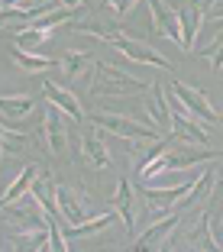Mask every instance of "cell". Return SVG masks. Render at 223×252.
Wrapping results in <instances>:
<instances>
[{"mask_svg": "<svg viewBox=\"0 0 223 252\" xmlns=\"http://www.w3.org/2000/svg\"><path fill=\"white\" fill-rule=\"evenodd\" d=\"M152 81L146 78H133V74L120 71L113 65H104L97 62L94 68V78H91V94H100V97H129V94H142Z\"/></svg>", "mask_w": 223, "mask_h": 252, "instance_id": "1", "label": "cell"}, {"mask_svg": "<svg viewBox=\"0 0 223 252\" xmlns=\"http://www.w3.org/2000/svg\"><path fill=\"white\" fill-rule=\"evenodd\" d=\"M110 45L117 49L120 55H123V59H129V62H139V65H152V68H165V71L171 68V62L165 59V55H159L152 45L139 42V39H129V36H123V32H117V36L110 39Z\"/></svg>", "mask_w": 223, "mask_h": 252, "instance_id": "6", "label": "cell"}, {"mask_svg": "<svg viewBox=\"0 0 223 252\" xmlns=\"http://www.w3.org/2000/svg\"><path fill=\"white\" fill-rule=\"evenodd\" d=\"M30 146V129H16L13 120L0 117V149H10L13 156H23Z\"/></svg>", "mask_w": 223, "mask_h": 252, "instance_id": "17", "label": "cell"}, {"mask_svg": "<svg viewBox=\"0 0 223 252\" xmlns=\"http://www.w3.org/2000/svg\"><path fill=\"white\" fill-rule=\"evenodd\" d=\"M39 139H42L49 156H65L68 152V136L62 126V110L55 104L42 107V120H39Z\"/></svg>", "mask_w": 223, "mask_h": 252, "instance_id": "4", "label": "cell"}, {"mask_svg": "<svg viewBox=\"0 0 223 252\" xmlns=\"http://www.w3.org/2000/svg\"><path fill=\"white\" fill-rule=\"evenodd\" d=\"M171 136L181 142H194V146H207V123L194 120L191 113H185L181 107H171Z\"/></svg>", "mask_w": 223, "mask_h": 252, "instance_id": "9", "label": "cell"}, {"mask_svg": "<svg viewBox=\"0 0 223 252\" xmlns=\"http://www.w3.org/2000/svg\"><path fill=\"white\" fill-rule=\"evenodd\" d=\"M171 100H175V107H181L185 113H191L194 120H201V123L207 126H217L220 123V113L214 110V104L207 100V94L197 88H188V84L175 81L171 84Z\"/></svg>", "mask_w": 223, "mask_h": 252, "instance_id": "3", "label": "cell"}, {"mask_svg": "<svg viewBox=\"0 0 223 252\" xmlns=\"http://www.w3.org/2000/svg\"><path fill=\"white\" fill-rule=\"evenodd\" d=\"M13 62L23 68V71H30V74H36V71H49V68L59 65V59H49V55L26 52V49H16V45H13Z\"/></svg>", "mask_w": 223, "mask_h": 252, "instance_id": "21", "label": "cell"}, {"mask_svg": "<svg viewBox=\"0 0 223 252\" xmlns=\"http://www.w3.org/2000/svg\"><path fill=\"white\" fill-rule=\"evenodd\" d=\"M201 59L207 62L214 71H220V68H223V32H220V36H217L210 45H204V49H201Z\"/></svg>", "mask_w": 223, "mask_h": 252, "instance_id": "22", "label": "cell"}, {"mask_svg": "<svg viewBox=\"0 0 223 252\" xmlns=\"http://www.w3.org/2000/svg\"><path fill=\"white\" fill-rule=\"evenodd\" d=\"M88 120L100 129V133H113L120 139H159V126L156 123H142L136 117H127V113H88Z\"/></svg>", "mask_w": 223, "mask_h": 252, "instance_id": "2", "label": "cell"}, {"mask_svg": "<svg viewBox=\"0 0 223 252\" xmlns=\"http://www.w3.org/2000/svg\"><path fill=\"white\" fill-rule=\"evenodd\" d=\"M42 94H45L49 104H55L65 117H71L74 123H81V120H84V107H81V100H78V94H71V91H68L65 84H59L55 78H45Z\"/></svg>", "mask_w": 223, "mask_h": 252, "instance_id": "10", "label": "cell"}, {"mask_svg": "<svg viewBox=\"0 0 223 252\" xmlns=\"http://www.w3.org/2000/svg\"><path fill=\"white\" fill-rule=\"evenodd\" d=\"M36 175H39V171L32 168V165H26V168H23L20 175L13 178V185H10V191L3 194V197H0V210H7L10 204H13V200L26 197V194H30V188H32V181H36Z\"/></svg>", "mask_w": 223, "mask_h": 252, "instance_id": "18", "label": "cell"}, {"mask_svg": "<svg viewBox=\"0 0 223 252\" xmlns=\"http://www.w3.org/2000/svg\"><path fill=\"white\" fill-rule=\"evenodd\" d=\"M81 158H84L88 168H97V171H104V168H110V165H113L110 149H107L100 129H97L91 120H88V129L81 133Z\"/></svg>", "mask_w": 223, "mask_h": 252, "instance_id": "7", "label": "cell"}, {"mask_svg": "<svg viewBox=\"0 0 223 252\" xmlns=\"http://www.w3.org/2000/svg\"><path fill=\"white\" fill-rule=\"evenodd\" d=\"M62 71V78L65 81H91L94 78V55L91 52H81V49H68V52L59 55V65H55Z\"/></svg>", "mask_w": 223, "mask_h": 252, "instance_id": "8", "label": "cell"}, {"mask_svg": "<svg viewBox=\"0 0 223 252\" xmlns=\"http://www.w3.org/2000/svg\"><path fill=\"white\" fill-rule=\"evenodd\" d=\"M175 13H178V30H181V52H191L194 42H197V32H201L204 10L197 0H188L185 7H178Z\"/></svg>", "mask_w": 223, "mask_h": 252, "instance_id": "12", "label": "cell"}, {"mask_svg": "<svg viewBox=\"0 0 223 252\" xmlns=\"http://www.w3.org/2000/svg\"><path fill=\"white\" fill-rule=\"evenodd\" d=\"M0 156H3V149H0Z\"/></svg>", "mask_w": 223, "mask_h": 252, "instance_id": "25", "label": "cell"}, {"mask_svg": "<svg viewBox=\"0 0 223 252\" xmlns=\"http://www.w3.org/2000/svg\"><path fill=\"white\" fill-rule=\"evenodd\" d=\"M104 7L110 10L113 16H129L136 7H139V0H104Z\"/></svg>", "mask_w": 223, "mask_h": 252, "instance_id": "23", "label": "cell"}, {"mask_svg": "<svg viewBox=\"0 0 223 252\" xmlns=\"http://www.w3.org/2000/svg\"><path fill=\"white\" fill-rule=\"evenodd\" d=\"M113 217H117V210H104V214H97V217H91V220L78 223V226H65V233H68V236H74V239L97 236V233H104L107 226L113 223Z\"/></svg>", "mask_w": 223, "mask_h": 252, "instance_id": "19", "label": "cell"}, {"mask_svg": "<svg viewBox=\"0 0 223 252\" xmlns=\"http://www.w3.org/2000/svg\"><path fill=\"white\" fill-rule=\"evenodd\" d=\"M32 107H36V100H32L30 94L0 97V117H7V120H23V117H30Z\"/></svg>", "mask_w": 223, "mask_h": 252, "instance_id": "20", "label": "cell"}, {"mask_svg": "<svg viewBox=\"0 0 223 252\" xmlns=\"http://www.w3.org/2000/svg\"><path fill=\"white\" fill-rule=\"evenodd\" d=\"M178 223H181V214H178V210H168V217H165V220L152 223V226H149V230L136 239L133 249H168V236L178 230Z\"/></svg>", "mask_w": 223, "mask_h": 252, "instance_id": "11", "label": "cell"}, {"mask_svg": "<svg viewBox=\"0 0 223 252\" xmlns=\"http://www.w3.org/2000/svg\"><path fill=\"white\" fill-rule=\"evenodd\" d=\"M55 204H59V220L65 226H78V223L88 220V204L91 197H84V191L71 185H59L55 188Z\"/></svg>", "mask_w": 223, "mask_h": 252, "instance_id": "5", "label": "cell"}, {"mask_svg": "<svg viewBox=\"0 0 223 252\" xmlns=\"http://www.w3.org/2000/svg\"><path fill=\"white\" fill-rule=\"evenodd\" d=\"M152 97H149V113H152V120H156V126L162 129V133H171V104L168 97H165V88L162 84H152Z\"/></svg>", "mask_w": 223, "mask_h": 252, "instance_id": "16", "label": "cell"}, {"mask_svg": "<svg viewBox=\"0 0 223 252\" xmlns=\"http://www.w3.org/2000/svg\"><path fill=\"white\" fill-rule=\"evenodd\" d=\"M110 207L117 210V217L123 220V226H127V233L136 230V191L129 181H117V191H113L110 197Z\"/></svg>", "mask_w": 223, "mask_h": 252, "instance_id": "14", "label": "cell"}, {"mask_svg": "<svg viewBox=\"0 0 223 252\" xmlns=\"http://www.w3.org/2000/svg\"><path fill=\"white\" fill-rule=\"evenodd\" d=\"M149 3V16H152V30L159 32V36L171 39V42L181 49V30H178V13H171L168 7H165L162 0H146Z\"/></svg>", "mask_w": 223, "mask_h": 252, "instance_id": "13", "label": "cell"}, {"mask_svg": "<svg viewBox=\"0 0 223 252\" xmlns=\"http://www.w3.org/2000/svg\"><path fill=\"white\" fill-rule=\"evenodd\" d=\"M52 26H36V23H30V26H23V30L13 32V45L16 49H26V52H36L39 45H45L49 39H52Z\"/></svg>", "mask_w": 223, "mask_h": 252, "instance_id": "15", "label": "cell"}, {"mask_svg": "<svg viewBox=\"0 0 223 252\" xmlns=\"http://www.w3.org/2000/svg\"><path fill=\"white\" fill-rule=\"evenodd\" d=\"M204 20H223V0H201Z\"/></svg>", "mask_w": 223, "mask_h": 252, "instance_id": "24", "label": "cell"}, {"mask_svg": "<svg viewBox=\"0 0 223 252\" xmlns=\"http://www.w3.org/2000/svg\"><path fill=\"white\" fill-rule=\"evenodd\" d=\"M197 3H201V0H197Z\"/></svg>", "mask_w": 223, "mask_h": 252, "instance_id": "26", "label": "cell"}]
</instances>
